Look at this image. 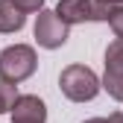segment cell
<instances>
[{"mask_svg":"<svg viewBox=\"0 0 123 123\" xmlns=\"http://www.w3.org/2000/svg\"><path fill=\"white\" fill-rule=\"evenodd\" d=\"M53 12H56V18L65 26L85 24V21H105L109 18V6L97 3V0H59V6Z\"/></svg>","mask_w":123,"mask_h":123,"instance_id":"obj_3","label":"cell"},{"mask_svg":"<svg viewBox=\"0 0 123 123\" xmlns=\"http://www.w3.org/2000/svg\"><path fill=\"white\" fill-rule=\"evenodd\" d=\"M12 120H24V123H44L47 120V109L38 97H18L12 105Z\"/></svg>","mask_w":123,"mask_h":123,"instance_id":"obj_6","label":"cell"},{"mask_svg":"<svg viewBox=\"0 0 123 123\" xmlns=\"http://www.w3.org/2000/svg\"><path fill=\"white\" fill-rule=\"evenodd\" d=\"M111 24V29H114V35L117 38H123V6H111L109 9V18H105Z\"/></svg>","mask_w":123,"mask_h":123,"instance_id":"obj_9","label":"cell"},{"mask_svg":"<svg viewBox=\"0 0 123 123\" xmlns=\"http://www.w3.org/2000/svg\"><path fill=\"white\" fill-rule=\"evenodd\" d=\"M15 100H18V94H15V85H9V82H3V79H0V114L12 111Z\"/></svg>","mask_w":123,"mask_h":123,"instance_id":"obj_8","label":"cell"},{"mask_svg":"<svg viewBox=\"0 0 123 123\" xmlns=\"http://www.w3.org/2000/svg\"><path fill=\"white\" fill-rule=\"evenodd\" d=\"M97 3H103V6L111 9V6H123V0H97Z\"/></svg>","mask_w":123,"mask_h":123,"instance_id":"obj_11","label":"cell"},{"mask_svg":"<svg viewBox=\"0 0 123 123\" xmlns=\"http://www.w3.org/2000/svg\"><path fill=\"white\" fill-rule=\"evenodd\" d=\"M35 50L26 47V44H15V47H6L0 53V79L15 85V82H24L26 76L35 73Z\"/></svg>","mask_w":123,"mask_h":123,"instance_id":"obj_2","label":"cell"},{"mask_svg":"<svg viewBox=\"0 0 123 123\" xmlns=\"http://www.w3.org/2000/svg\"><path fill=\"white\" fill-rule=\"evenodd\" d=\"M35 38H38L41 47L56 50V47H62V44L68 41V26L56 18V12L41 9L38 12V21H35Z\"/></svg>","mask_w":123,"mask_h":123,"instance_id":"obj_5","label":"cell"},{"mask_svg":"<svg viewBox=\"0 0 123 123\" xmlns=\"http://www.w3.org/2000/svg\"><path fill=\"white\" fill-rule=\"evenodd\" d=\"M109 120H111V123H123V111H114V114H111Z\"/></svg>","mask_w":123,"mask_h":123,"instance_id":"obj_12","label":"cell"},{"mask_svg":"<svg viewBox=\"0 0 123 123\" xmlns=\"http://www.w3.org/2000/svg\"><path fill=\"white\" fill-rule=\"evenodd\" d=\"M12 123H24V120H12Z\"/></svg>","mask_w":123,"mask_h":123,"instance_id":"obj_14","label":"cell"},{"mask_svg":"<svg viewBox=\"0 0 123 123\" xmlns=\"http://www.w3.org/2000/svg\"><path fill=\"white\" fill-rule=\"evenodd\" d=\"M103 88L114 100H123V38L111 41L105 50V79Z\"/></svg>","mask_w":123,"mask_h":123,"instance_id":"obj_4","label":"cell"},{"mask_svg":"<svg viewBox=\"0 0 123 123\" xmlns=\"http://www.w3.org/2000/svg\"><path fill=\"white\" fill-rule=\"evenodd\" d=\"M6 3H12L21 15H26V12H41L44 0H6Z\"/></svg>","mask_w":123,"mask_h":123,"instance_id":"obj_10","label":"cell"},{"mask_svg":"<svg viewBox=\"0 0 123 123\" xmlns=\"http://www.w3.org/2000/svg\"><path fill=\"white\" fill-rule=\"evenodd\" d=\"M59 85H62V94H65L68 100H73V103H88V100H94L97 91H100L97 73L91 68H85V65L65 68L62 76H59Z\"/></svg>","mask_w":123,"mask_h":123,"instance_id":"obj_1","label":"cell"},{"mask_svg":"<svg viewBox=\"0 0 123 123\" xmlns=\"http://www.w3.org/2000/svg\"><path fill=\"white\" fill-rule=\"evenodd\" d=\"M21 26H24V15L12 3L0 0V32H18Z\"/></svg>","mask_w":123,"mask_h":123,"instance_id":"obj_7","label":"cell"},{"mask_svg":"<svg viewBox=\"0 0 123 123\" xmlns=\"http://www.w3.org/2000/svg\"><path fill=\"white\" fill-rule=\"evenodd\" d=\"M85 123H111L109 117H94V120H85Z\"/></svg>","mask_w":123,"mask_h":123,"instance_id":"obj_13","label":"cell"}]
</instances>
